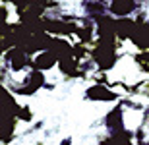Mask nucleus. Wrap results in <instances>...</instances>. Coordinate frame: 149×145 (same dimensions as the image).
Wrapping results in <instances>:
<instances>
[{
	"instance_id": "obj_6",
	"label": "nucleus",
	"mask_w": 149,
	"mask_h": 145,
	"mask_svg": "<svg viewBox=\"0 0 149 145\" xmlns=\"http://www.w3.org/2000/svg\"><path fill=\"white\" fill-rule=\"evenodd\" d=\"M114 29H116L118 41H126V39H132L134 31L138 29V23H136V19H132V17H122V19H116Z\"/></svg>"
},
{
	"instance_id": "obj_8",
	"label": "nucleus",
	"mask_w": 149,
	"mask_h": 145,
	"mask_svg": "<svg viewBox=\"0 0 149 145\" xmlns=\"http://www.w3.org/2000/svg\"><path fill=\"white\" fill-rule=\"evenodd\" d=\"M60 145H72V139H70V137H66V139L60 141Z\"/></svg>"
},
{
	"instance_id": "obj_1",
	"label": "nucleus",
	"mask_w": 149,
	"mask_h": 145,
	"mask_svg": "<svg viewBox=\"0 0 149 145\" xmlns=\"http://www.w3.org/2000/svg\"><path fill=\"white\" fill-rule=\"evenodd\" d=\"M4 68H10L14 74L31 72L33 70V58L19 46H14L8 52H4Z\"/></svg>"
},
{
	"instance_id": "obj_2",
	"label": "nucleus",
	"mask_w": 149,
	"mask_h": 145,
	"mask_svg": "<svg viewBox=\"0 0 149 145\" xmlns=\"http://www.w3.org/2000/svg\"><path fill=\"white\" fill-rule=\"evenodd\" d=\"M85 99L95 101V103H111L118 99V93L112 91V87H107L103 83H95L85 89Z\"/></svg>"
},
{
	"instance_id": "obj_4",
	"label": "nucleus",
	"mask_w": 149,
	"mask_h": 145,
	"mask_svg": "<svg viewBox=\"0 0 149 145\" xmlns=\"http://www.w3.org/2000/svg\"><path fill=\"white\" fill-rule=\"evenodd\" d=\"M139 8L138 2H132V0H114V2H109V14L116 16V19H122V17H130L134 12Z\"/></svg>"
},
{
	"instance_id": "obj_7",
	"label": "nucleus",
	"mask_w": 149,
	"mask_h": 145,
	"mask_svg": "<svg viewBox=\"0 0 149 145\" xmlns=\"http://www.w3.org/2000/svg\"><path fill=\"white\" fill-rule=\"evenodd\" d=\"M17 120H23V122H31L33 120V112L29 106H19L17 110Z\"/></svg>"
},
{
	"instance_id": "obj_5",
	"label": "nucleus",
	"mask_w": 149,
	"mask_h": 145,
	"mask_svg": "<svg viewBox=\"0 0 149 145\" xmlns=\"http://www.w3.org/2000/svg\"><path fill=\"white\" fill-rule=\"evenodd\" d=\"M56 66H58V56L52 50H43L33 58V70L37 72H49Z\"/></svg>"
},
{
	"instance_id": "obj_3",
	"label": "nucleus",
	"mask_w": 149,
	"mask_h": 145,
	"mask_svg": "<svg viewBox=\"0 0 149 145\" xmlns=\"http://www.w3.org/2000/svg\"><path fill=\"white\" fill-rule=\"evenodd\" d=\"M105 126L109 130V134H118V132H124L126 130V122H124V103L116 105L105 116Z\"/></svg>"
}]
</instances>
